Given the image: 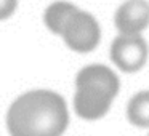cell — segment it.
<instances>
[{
  "label": "cell",
  "mask_w": 149,
  "mask_h": 136,
  "mask_svg": "<svg viewBox=\"0 0 149 136\" xmlns=\"http://www.w3.org/2000/svg\"><path fill=\"white\" fill-rule=\"evenodd\" d=\"M69 125L66 101L50 90L21 94L7 112L10 136H63Z\"/></svg>",
  "instance_id": "1"
},
{
  "label": "cell",
  "mask_w": 149,
  "mask_h": 136,
  "mask_svg": "<svg viewBox=\"0 0 149 136\" xmlns=\"http://www.w3.org/2000/svg\"><path fill=\"white\" fill-rule=\"evenodd\" d=\"M119 93V78L109 67L91 64L75 77L74 109L84 120H98L107 114Z\"/></svg>",
  "instance_id": "2"
},
{
  "label": "cell",
  "mask_w": 149,
  "mask_h": 136,
  "mask_svg": "<svg viewBox=\"0 0 149 136\" xmlns=\"http://www.w3.org/2000/svg\"><path fill=\"white\" fill-rule=\"evenodd\" d=\"M59 35L71 50L77 53H88L100 43L101 31L96 19L90 13L75 8L64 23Z\"/></svg>",
  "instance_id": "3"
},
{
  "label": "cell",
  "mask_w": 149,
  "mask_h": 136,
  "mask_svg": "<svg viewBox=\"0 0 149 136\" xmlns=\"http://www.w3.org/2000/svg\"><path fill=\"white\" fill-rule=\"evenodd\" d=\"M148 43L141 35L120 34L111 46V59L123 72H136L148 61Z\"/></svg>",
  "instance_id": "4"
},
{
  "label": "cell",
  "mask_w": 149,
  "mask_h": 136,
  "mask_svg": "<svg viewBox=\"0 0 149 136\" xmlns=\"http://www.w3.org/2000/svg\"><path fill=\"white\" fill-rule=\"evenodd\" d=\"M149 26V3L127 0L116 13V27L122 35H139Z\"/></svg>",
  "instance_id": "5"
},
{
  "label": "cell",
  "mask_w": 149,
  "mask_h": 136,
  "mask_svg": "<svg viewBox=\"0 0 149 136\" xmlns=\"http://www.w3.org/2000/svg\"><path fill=\"white\" fill-rule=\"evenodd\" d=\"M127 117L132 125L149 128V91H139L128 101Z\"/></svg>",
  "instance_id": "6"
},
{
  "label": "cell",
  "mask_w": 149,
  "mask_h": 136,
  "mask_svg": "<svg viewBox=\"0 0 149 136\" xmlns=\"http://www.w3.org/2000/svg\"><path fill=\"white\" fill-rule=\"evenodd\" d=\"M77 7H74L72 3H68V2H55L52 3L45 11V24L53 34L59 35L64 23L68 21V18L72 15V11L75 10Z\"/></svg>",
  "instance_id": "7"
},
{
  "label": "cell",
  "mask_w": 149,
  "mask_h": 136,
  "mask_svg": "<svg viewBox=\"0 0 149 136\" xmlns=\"http://www.w3.org/2000/svg\"><path fill=\"white\" fill-rule=\"evenodd\" d=\"M18 0H0V21L10 18L15 13Z\"/></svg>",
  "instance_id": "8"
}]
</instances>
